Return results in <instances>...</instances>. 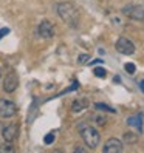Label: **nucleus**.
<instances>
[{"instance_id": "obj_11", "label": "nucleus", "mask_w": 144, "mask_h": 153, "mask_svg": "<svg viewBox=\"0 0 144 153\" xmlns=\"http://www.w3.org/2000/svg\"><path fill=\"white\" fill-rule=\"evenodd\" d=\"M127 124L130 125V127L138 128V131H143V116L141 114H135V116L127 118Z\"/></svg>"}, {"instance_id": "obj_2", "label": "nucleus", "mask_w": 144, "mask_h": 153, "mask_svg": "<svg viewBox=\"0 0 144 153\" xmlns=\"http://www.w3.org/2000/svg\"><path fill=\"white\" fill-rule=\"evenodd\" d=\"M81 136H82L84 144L90 149V150H95L101 142V134L95 127H90V125H84L81 128Z\"/></svg>"}, {"instance_id": "obj_12", "label": "nucleus", "mask_w": 144, "mask_h": 153, "mask_svg": "<svg viewBox=\"0 0 144 153\" xmlns=\"http://www.w3.org/2000/svg\"><path fill=\"white\" fill-rule=\"evenodd\" d=\"M122 141H124V142H127V144H135V142L138 141V136H137L135 133H130V131H129V133H125V134H124Z\"/></svg>"}, {"instance_id": "obj_18", "label": "nucleus", "mask_w": 144, "mask_h": 153, "mask_svg": "<svg viewBox=\"0 0 144 153\" xmlns=\"http://www.w3.org/2000/svg\"><path fill=\"white\" fill-rule=\"evenodd\" d=\"M87 60H88V54H81V56L78 57V62H79V64H85Z\"/></svg>"}, {"instance_id": "obj_7", "label": "nucleus", "mask_w": 144, "mask_h": 153, "mask_svg": "<svg viewBox=\"0 0 144 153\" xmlns=\"http://www.w3.org/2000/svg\"><path fill=\"white\" fill-rule=\"evenodd\" d=\"M37 33L43 39H51L53 36H54V25L48 20H42L39 28H37Z\"/></svg>"}, {"instance_id": "obj_5", "label": "nucleus", "mask_w": 144, "mask_h": 153, "mask_svg": "<svg viewBox=\"0 0 144 153\" xmlns=\"http://www.w3.org/2000/svg\"><path fill=\"white\" fill-rule=\"evenodd\" d=\"M17 113V107L13 101L8 99H0V118H13Z\"/></svg>"}, {"instance_id": "obj_3", "label": "nucleus", "mask_w": 144, "mask_h": 153, "mask_svg": "<svg viewBox=\"0 0 144 153\" xmlns=\"http://www.w3.org/2000/svg\"><path fill=\"white\" fill-rule=\"evenodd\" d=\"M115 50L118 53H121V54H124V56H132L135 53V45L129 39L119 37L118 40H116V43H115Z\"/></svg>"}, {"instance_id": "obj_22", "label": "nucleus", "mask_w": 144, "mask_h": 153, "mask_svg": "<svg viewBox=\"0 0 144 153\" xmlns=\"http://www.w3.org/2000/svg\"><path fill=\"white\" fill-rule=\"evenodd\" d=\"M0 77H2V71H0Z\"/></svg>"}, {"instance_id": "obj_13", "label": "nucleus", "mask_w": 144, "mask_h": 153, "mask_svg": "<svg viewBox=\"0 0 144 153\" xmlns=\"http://www.w3.org/2000/svg\"><path fill=\"white\" fill-rule=\"evenodd\" d=\"M95 107H96V108H99V110H105V111L115 113V108H112V107L105 105V104H102V102H98V104H95Z\"/></svg>"}, {"instance_id": "obj_19", "label": "nucleus", "mask_w": 144, "mask_h": 153, "mask_svg": "<svg viewBox=\"0 0 144 153\" xmlns=\"http://www.w3.org/2000/svg\"><path fill=\"white\" fill-rule=\"evenodd\" d=\"M6 34H10V28H2V30H0V39L5 37Z\"/></svg>"}, {"instance_id": "obj_9", "label": "nucleus", "mask_w": 144, "mask_h": 153, "mask_svg": "<svg viewBox=\"0 0 144 153\" xmlns=\"http://www.w3.org/2000/svg\"><path fill=\"white\" fill-rule=\"evenodd\" d=\"M2 136L6 142H13L17 136V125L11 124V125H6V127H3L2 130Z\"/></svg>"}, {"instance_id": "obj_14", "label": "nucleus", "mask_w": 144, "mask_h": 153, "mask_svg": "<svg viewBox=\"0 0 144 153\" xmlns=\"http://www.w3.org/2000/svg\"><path fill=\"white\" fill-rule=\"evenodd\" d=\"M93 73H95V76H98V77H104V76L107 74V71H105V68H102V67H95Z\"/></svg>"}, {"instance_id": "obj_20", "label": "nucleus", "mask_w": 144, "mask_h": 153, "mask_svg": "<svg viewBox=\"0 0 144 153\" xmlns=\"http://www.w3.org/2000/svg\"><path fill=\"white\" fill-rule=\"evenodd\" d=\"M105 122V118H98V124H104Z\"/></svg>"}, {"instance_id": "obj_6", "label": "nucleus", "mask_w": 144, "mask_h": 153, "mask_svg": "<svg viewBox=\"0 0 144 153\" xmlns=\"http://www.w3.org/2000/svg\"><path fill=\"white\" fill-rule=\"evenodd\" d=\"M17 85H19V77H17L14 71H10L3 79V90L6 93H14Z\"/></svg>"}, {"instance_id": "obj_17", "label": "nucleus", "mask_w": 144, "mask_h": 153, "mask_svg": "<svg viewBox=\"0 0 144 153\" xmlns=\"http://www.w3.org/2000/svg\"><path fill=\"white\" fill-rule=\"evenodd\" d=\"M124 67H125V71H127L129 74H133L135 71H137V67H135L133 64H130V62H129V64H125Z\"/></svg>"}, {"instance_id": "obj_8", "label": "nucleus", "mask_w": 144, "mask_h": 153, "mask_svg": "<svg viewBox=\"0 0 144 153\" xmlns=\"http://www.w3.org/2000/svg\"><path fill=\"white\" fill-rule=\"evenodd\" d=\"M102 152L104 153H121L122 152V142L116 138H110L104 144Z\"/></svg>"}, {"instance_id": "obj_15", "label": "nucleus", "mask_w": 144, "mask_h": 153, "mask_svg": "<svg viewBox=\"0 0 144 153\" xmlns=\"http://www.w3.org/2000/svg\"><path fill=\"white\" fill-rule=\"evenodd\" d=\"M14 149H13V146H11V142H6L5 141V144L3 146H0V152H13Z\"/></svg>"}, {"instance_id": "obj_21", "label": "nucleus", "mask_w": 144, "mask_h": 153, "mask_svg": "<svg viewBox=\"0 0 144 153\" xmlns=\"http://www.w3.org/2000/svg\"><path fill=\"white\" fill-rule=\"evenodd\" d=\"M140 85H141V88L144 90V80H141V84H140Z\"/></svg>"}, {"instance_id": "obj_4", "label": "nucleus", "mask_w": 144, "mask_h": 153, "mask_svg": "<svg viewBox=\"0 0 144 153\" xmlns=\"http://www.w3.org/2000/svg\"><path fill=\"white\" fill-rule=\"evenodd\" d=\"M122 13L133 20H144V6L141 5H127L125 8H122Z\"/></svg>"}, {"instance_id": "obj_10", "label": "nucleus", "mask_w": 144, "mask_h": 153, "mask_svg": "<svg viewBox=\"0 0 144 153\" xmlns=\"http://www.w3.org/2000/svg\"><path fill=\"white\" fill-rule=\"evenodd\" d=\"M88 105H90V104H88V99H85V97H82V99H76V101L71 104V111L79 113V111L85 110Z\"/></svg>"}, {"instance_id": "obj_16", "label": "nucleus", "mask_w": 144, "mask_h": 153, "mask_svg": "<svg viewBox=\"0 0 144 153\" xmlns=\"http://www.w3.org/2000/svg\"><path fill=\"white\" fill-rule=\"evenodd\" d=\"M53 141H54V133H48L47 136L43 138V142L47 144V146H50V144H53Z\"/></svg>"}, {"instance_id": "obj_1", "label": "nucleus", "mask_w": 144, "mask_h": 153, "mask_svg": "<svg viewBox=\"0 0 144 153\" xmlns=\"http://www.w3.org/2000/svg\"><path fill=\"white\" fill-rule=\"evenodd\" d=\"M57 14L62 20H64L67 25L70 26H73V28H76L78 23H79V13L78 10L75 8L73 3H70V2H62L57 5Z\"/></svg>"}]
</instances>
